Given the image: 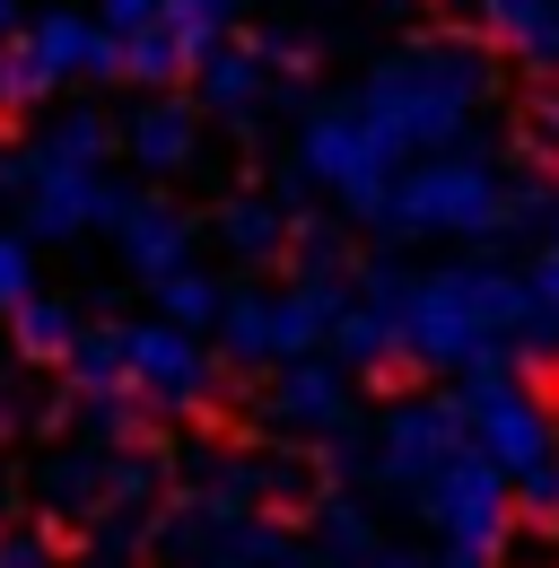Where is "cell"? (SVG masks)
Segmentation results:
<instances>
[{
  "mask_svg": "<svg viewBox=\"0 0 559 568\" xmlns=\"http://www.w3.org/2000/svg\"><path fill=\"white\" fill-rule=\"evenodd\" d=\"M175 71H193V53L175 44L166 18H149V27L123 36V79H140V88H175Z\"/></svg>",
  "mask_w": 559,
  "mask_h": 568,
  "instance_id": "7c38bea8",
  "label": "cell"
},
{
  "mask_svg": "<svg viewBox=\"0 0 559 568\" xmlns=\"http://www.w3.org/2000/svg\"><path fill=\"white\" fill-rule=\"evenodd\" d=\"M88 44H96V18H79V9H44V18L18 36V62H27L35 88L53 97L62 79H88Z\"/></svg>",
  "mask_w": 559,
  "mask_h": 568,
  "instance_id": "5b68a950",
  "label": "cell"
},
{
  "mask_svg": "<svg viewBox=\"0 0 559 568\" xmlns=\"http://www.w3.org/2000/svg\"><path fill=\"white\" fill-rule=\"evenodd\" d=\"M157 18L175 27V44L202 62L210 44H227V27H236V0H157Z\"/></svg>",
  "mask_w": 559,
  "mask_h": 568,
  "instance_id": "9a60e30c",
  "label": "cell"
},
{
  "mask_svg": "<svg viewBox=\"0 0 559 568\" xmlns=\"http://www.w3.org/2000/svg\"><path fill=\"white\" fill-rule=\"evenodd\" d=\"M70 394H132L123 385V324H105V333H88L79 324V342H70Z\"/></svg>",
  "mask_w": 559,
  "mask_h": 568,
  "instance_id": "8fae6325",
  "label": "cell"
},
{
  "mask_svg": "<svg viewBox=\"0 0 559 568\" xmlns=\"http://www.w3.org/2000/svg\"><path fill=\"white\" fill-rule=\"evenodd\" d=\"M149 498H157V464H149V455H132V446H105V507L140 516Z\"/></svg>",
  "mask_w": 559,
  "mask_h": 568,
  "instance_id": "ac0fdd59",
  "label": "cell"
},
{
  "mask_svg": "<svg viewBox=\"0 0 559 568\" xmlns=\"http://www.w3.org/2000/svg\"><path fill=\"white\" fill-rule=\"evenodd\" d=\"M9 342H18V358H44V367H62L70 342H79V315H70L62 297H27V306H9Z\"/></svg>",
  "mask_w": 559,
  "mask_h": 568,
  "instance_id": "ba28073f",
  "label": "cell"
},
{
  "mask_svg": "<svg viewBox=\"0 0 559 568\" xmlns=\"http://www.w3.org/2000/svg\"><path fill=\"white\" fill-rule=\"evenodd\" d=\"M533 394H551V412H559V358H533Z\"/></svg>",
  "mask_w": 559,
  "mask_h": 568,
  "instance_id": "7402d4cb",
  "label": "cell"
},
{
  "mask_svg": "<svg viewBox=\"0 0 559 568\" xmlns=\"http://www.w3.org/2000/svg\"><path fill=\"white\" fill-rule=\"evenodd\" d=\"M272 420L280 428H333L342 420V385H333L324 367H288L272 385Z\"/></svg>",
  "mask_w": 559,
  "mask_h": 568,
  "instance_id": "9c48e42d",
  "label": "cell"
},
{
  "mask_svg": "<svg viewBox=\"0 0 559 568\" xmlns=\"http://www.w3.org/2000/svg\"><path fill=\"white\" fill-rule=\"evenodd\" d=\"M123 149H132L140 175H184V166L202 158V123H193V105H175V97H149L132 123H123Z\"/></svg>",
  "mask_w": 559,
  "mask_h": 568,
  "instance_id": "277c9868",
  "label": "cell"
},
{
  "mask_svg": "<svg viewBox=\"0 0 559 568\" xmlns=\"http://www.w3.org/2000/svg\"><path fill=\"white\" fill-rule=\"evenodd\" d=\"M70 403H79L88 446H132V437H140V403H132V394H70Z\"/></svg>",
  "mask_w": 559,
  "mask_h": 568,
  "instance_id": "e0dca14e",
  "label": "cell"
},
{
  "mask_svg": "<svg viewBox=\"0 0 559 568\" xmlns=\"http://www.w3.org/2000/svg\"><path fill=\"white\" fill-rule=\"evenodd\" d=\"M114 254L132 263L140 281L184 272V263H193V219L175 211L166 193H123V211H114Z\"/></svg>",
  "mask_w": 559,
  "mask_h": 568,
  "instance_id": "3957f363",
  "label": "cell"
},
{
  "mask_svg": "<svg viewBox=\"0 0 559 568\" xmlns=\"http://www.w3.org/2000/svg\"><path fill=\"white\" fill-rule=\"evenodd\" d=\"M0 525H9V481H0Z\"/></svg>",
  "mask_w": 559,
  "mask_h": 568,
  "instance_id": "603a6c76",
  "label": "cell"
},
{
  "mask_svg": "<svg viewBox=\"0 0 559 568\" xmlns=\"http://www.w3.org/2000/svg\"><path fill=\"white\" fill-rule=\"evenodd\" d=\"M105 149H114V123H105L96 105H70V114L44 123L35 158H53V166H105Z\"/></svg>",
  "mask_w": 559,
  "mask_h": 568,
  "instance_id": "30bf717a",
  "label": "cell"
},
{
  "mask_svg": "<svg viewBox=\"0 0 559 568\" xmlns=\"http://www.w3.org/2000/svg\"><path fill=\"white\" fill-rule=\"evenodd\" d=\"M123 385H132L149 412H202L210 385H218V367H210L202 333L149 315V324H123Z\"/></svg>",
  "mask_w": 559,
  "mask_h": 568,
  "instance_id": "7a4b0ae2",
  "label": "cell"
},
{
  "mask_svg": "<svg viewBox=\"0 0 559 568\" xmlns=\"http://www.w3.org/2000/svg\"><path fill=\"white\" fill-rule=\"evenodd\" d=\"M218 333H227V358L236 367H254V358H272V297H218Z\"/></svg>",
  "mask_w": 559,
  "mask_h": 568,
  "instance_id": "5bb4252c",
  "label": "cell"
},
{
  "mask_svg": "<svg viewBox=\"0 0 559 568\" xmlns=\"http://www.w3.org/2000/svg\"><path fill=\"white\" fill-rule=\"evenodd\" d=\"M0 568H62L44 525H0Z\"/></svg>",
  "mask_w": 559,
  "mask_h": 568,
  "instance_id": "ffe728a7",
  "label": "cell"
},
{
  "mask_svg": "<svg viewBox=\"0 0 559 568\" xmlns=\"http://www.w3.org/2000/svg\"><path fill=\"white\" fill-rule=\"evenodd\" d=\"M218 245H227L236 263H272L280 245H288V219H280L272 202H227V211H218Z\"/></svg>",
  "mask_w": 559,
  "mask_h": 568,
  "instance_id": "4fadbf2b",
  "label": "cell"
},
{
  "mask_svg": "<svg viewBox=\"0 0 559 568\" xmlns=\"http://www.w3.org/2000/svg\"><path fill=\"white\" fill-rule=\"evenodd\" d=\"M9 211H18V236H27V245H70V236H88V227H114L123 184H114L105 166H53V158L27 149V184H18Z\"/></svg>",
  "mask_w": 559,
  "mask_h": 568,
  "instance_id": "6da1fadb",
  "label": "cell"
},
{
  "mask_svg": "<svg viewBox=\"0 0 559 568\" xmlns=\"http://www.w3.org/2000/svg\"><path fill=\"white\" fill-rule=\"evenodd\" d=\"M35 297V245L27 236H0V315Z\"/></svg>",
  "mask_w": 559,
  "mask_h": 568,
  "instance_id": "d6986e66",
  "label": "cell"
},
{
  "mask_svg": "<svg viewBox=\"0 0 559 568\" xmlns=\"http://www.w3.org/2000/svg\"><path fill=\"white\" fill-rule=\"evenodd\" d=\"M35 507L44 516H96L105 507V446H70L35 473Z\"/></svg>",
  "mask_w": 559,
  "mask_h": 568,
  "instance_id": "52a82bcc",
  "label": "cell"
},
{
  "mask_svg": "<svg viewBox=\"0 0 559 568\" xmlns=\"http://www.w3.org/2000/svg\"><path fill=\"white\" fill-rule=\"evenodd\" d=\"M202 97H210V114H227V132H245V114L263 105V53H254V44H210L202 53Z\"/></svg>",
  "mask_w": 559,
  "mask_h": 568,
  "instance_id": "8992f818",
  "label": "cell"
},
{
  "mask_svg": "<svg viewBox=\"0 0 559 568\" xmlns=\"http://www.w3.org/2000/svg\"><path fill=\"white\" fill-rule=\"evenodd\" d=\"M70 568H140V560H132V551H114V542H88Z\"/></svg>",
  "mask_w": 559,
  "mask_h": 568,
  "instance_id": "44dd1931",
  "label": "cell"
},
{
  "mask_svg": "<svg viewBox=\"0 0 559 568\" xmlns=\"http://www.w3.org/2000/svg\"><path fill=\"white\" fill-rule=\"evenodd\" d=\"M157 315H166V324H184V333H202V324H218V288L202 281V272H193V263H184V272H157Z\"/></svg>",
  "mask_w": 559,
  "mask_h": 568,
  "instance_id": "2e32d148",
  "label": "cell"
}]
</instances>
